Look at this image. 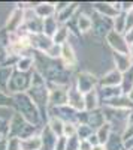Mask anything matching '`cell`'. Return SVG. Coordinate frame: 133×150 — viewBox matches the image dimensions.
Here are the masks:
<instances>
[{"label": "cell", "mask_w": 133, "mask_h": 150, "mask_svg": "<svg viewBox=\"0 0 133 150\" xmlns=\"http://www.w3.org/2000/svg\"><path fill=\"white\" fill-rule=\"evenodd\" d=\"M12 107H14L15 112H18L22 119H26L29 123L34 125V126L39 128L43 123L39 108L36 107V104L32 101V98L27 93L12 95Z\"/></svg>", "instance_id": "6da1fadb"}, {"label": "cell", "mask_w": 133, "mask_h": 150, "mask_svg": "<svg viewBox=\"0 0 133 150\" xmlns=\"http://www.w3.org/2000/svg\"><path fill=\"white\" fill-rule=\"evenodd\" d=\"M39 134L38 126L29 123L26 119H22L18 112H15L14 117L10 119L8 125V132H6V138H20V140H26L30 137Z\"/></svg>", "instance_id": "7a4b0ae2"}, {"label": "cell", "mask_w": 133, "mask_h": 150, "mask_svg": "<svg viewBox=\"0 0 133 150\" xmlns=\"http://www.w3.org/2000/svg\"><path fill=\"white\" fill-rule=\"evenodd\" d=\"M32 84V72L30 74H24V72H18L14 69V74L10 77L9 81V95H18V93H27V90L30 89Z\"/></svg>", "instance_id": "3957f363"}, {"label": "cell", "mask_w": 133, "mask_h": 150, "mask_svg": "<svg viewBox=\"0 0 133 150\" xmlns=\"http://www.w3.org/2000/svg\"><path fill=\"white\" fill-rule=\"evenodd\" d=\"M74 84H75V87L81 93L85 95V93H88V92H91V90H94V89L99 87V78L96 77L94 74H91V72L82 71L75 77Z\"/></svg>", "instance_id": "277c9868"}, {"label": "cell", "mask_w": 133, "mask_h": 150, "mask_svg": "<svg viewBox=\"0 0 133 150\" xmlns=\"http://www.w3.org/2000/svg\"><path fill=\"white\" fill-rule=\"evenodd\" d=\"M21 27H24V8L22 5H18L8 15L5 23V30L6 33H18Z\"/></svg>", "instance_id": "5b68a950"}, {"label": "cell", "mask_w": 133, "mask_h": 150, "mask_svg": "<svg viewBox=\"0 0 133 150\" xmlns=\"http://www.w3.org/2000/svg\"><path fill=\"white\" fill-rule=\"evenodd\" d=\"M48 104L50 108H57L67 105V87L64 86H55V84H48Z\"/></svg>", "instance_id": "8992f818"}, {"label": "cell", "mask_w": 133, "mask_h": 150, "mask_svg": "<svg viewBox=\"0 0 133 150\" xmlns=\"http://www.w3.org/2000/svg\"><path fill=\"white\" fill-rule=\"evenodd\" d=\"M91 6L97 15L111 18V20H114L121 12V2H96Z\"/></svg>", "instance_id": "52a82bcc"}, {"label": "cell", "mask_w": 133, "mask_h": 150, "mask_svg": "<svg viewBox=\"0 0 133 150\" xmlns=\"http://www.w3.org/2000/svg\"><path fill=\"white\" fill-rule=\"evenodd\" d=\"M106 44L112 50V53H123V54H129V44L126 41L124 35L118 33L115 30H112L106 38Z\"/></svg>", "instance_id": "ba28073f"}, {"label": "cell", "mask_w": 133, "mask_h": 150, "mask_svg": "<svg viewBox=\"0 0 133 150\" xmlns=\"http://www.w3.org/2000/svg\"><path fill=\"white\" fill-rule=\"evenodd\" d=\"M67 107H70L72 110H75L76 112H82L85 111V102H84V93H81L75 84L72 83L67 87Z\"/></svg>", "instance_id": "9c48e42d"}, {"label": "cell", "mask_w": 133, "mask_h": 150, "mask_svg": "<svg viewBox=\"0 0 133 150\" xmlns=\"http://www.w3.org/2000/svg\"><path fill=\"white\" fill-rule=\"evenodd\" d=\"M97 15V14H96ZM114 30V24L111 18H106L102 15H97V18H93V33L99 38H106Z\"/></svg>", "instance_id": "30bf717a"}, {"label": "cell", "mask_w": 133, "mask_h": 150, "mask_svg": "<svg viewBox=\"0 0 133 150\" xmlns=\"http://www.w3.org/2000/svg\"><path fill=\"white\" fill-rule=\"evenodd\" d=\"M60 60H62V65L66 69H74L78 63V57H76V51L72 42H67L64 45H62V56H60Z\"/></svg>", "instance_id": "8fae6325"}, {"label": "cell", "mask_w": 133, "mask_h": 150, "mask_svg": "<svg viewBox=\"0 0 133 150\" xmlns=\"http://www.w3.org/2000/svg\"><path fill=\"white\" fill-rule=\"evenodd\" d=\"M121 81H123V74L112 68L99 78V87H118L121 86Z\"/></svg>", "instance_id": "7c38bea8"}, {"label": "cell", "mask_w": 133, "mask_h": 150, "mask_svg": "<svg viewBox=\"0 0 133 150\" xmlns=\"http://www.w3.org/2000/svg\"><path fill=\"white\" fill-rule=\"evenodd\" d=\"M30 41H32V48L36 53H42V54H45L50 50V47L52 45V39L43 33L30 35Z\"/></svg>", "instance_id": "4fadbf2b"}, {"label": "cell", "mask_w": 133, "mask_h": 150, "mask_svg": "<svg viewBox=\"0 0 133 150\" xmlns=\"http://www.w3.org/2000/svg\"><path fill=\"white\" fill-rule=\"evenodd\" d=\"M78 11H79L78 3H67L66 8H63L62 11H58L55 14V18H57L58 24H69V21L72 18H76Z\"/></svg>", "instance_id": "5bb4252c"}, {"label": "cell", "mask_w": 133, "mask_h": 150, "mask_svg": "<svg viewBox=\"0 0 133 150\" xmlns=\"http://www.w3.org/2000/svg\"><path fill=\"white\" fill-rule=\"evenodd\" d=\"M41 140H42V150H54L55 149V143L58 140V137L50 129V126L45 123L43 128L39 132Z\"/></svg>", "instance_id": "9a60e30c"}, {"label": "cell", "mask_w": 133, "mask_h": 150, "mask_svg": "<svg viewBox=\"0 0 133 150\" xmlns=\"http://www.w3.org/2000/svg\"><path fill=\"white\" fill-rule=\"evenodd\" d=\"M103 107H109L114 110H123V111H132L133 110V104L130 102V99L127 95H120L114 99H109L102 104Z\"/></svg>", "instance_id": "2e32d148"}, {"label": "cell", "mask_w": 133, "mask_h": 150, "mask_svg": "<svg viewBox=\"0 0 133 150\" xmlns=\"http://www.w3.org/2000/svg\"><path fill=\"white\" fill-rule=\"evenodd\" d=\"M14 69L18 72H24V74H30L34 71V54H24L20 56L14 65Z\"/></svg>", "instance_id": "e0dca14e"}, {"label": "cell", "mask_w": 133, "mask_h": 150, "mask_svg": "<svg viewBox=\"0 0 133 150\" xmlns=\"http://www.w3.org/2000/svg\"><path fill=\"white\" fill-rule=\"evenodd\" d=\"M112 60H114V68L117 71H120L121 74L127 72L132 66L133 62L130 59L129 54H123V53H112Z\"/></svg>", "instance_id": "ac0fdd59"}, {"label": "cell", "mask_w": 133, "mask_h": 150, "mask_svg": "<svg viewBox=\"0 0 133 150\" xmlns=\"http://www.w3.org/2000/svg\"><path fill=\"white\" fill-rule=\"evenodd\" d=\"M34 11H36V15H38L41 20L55 17V14H57L55 3H51V2H39L38 6L34 8Z\"/></svg>", "instance_id": "d6986e66"}, {"label": "cell", "mask_w": 133, "mask_h": 150, "mask_svg": "<svg viewBox=\"0 0 133 150\" xmlns=\"http://www.w3.org/2000/svg\"><path fill=\"white\" fill-rule=\"evenodd\" d=\"M76 30L81 35L90 33L93 30V18L85 12H78L76 15Z\"/></svg>", "instance_id": "ffe728a7"}, {"label": "cell", "mask_w": 133, "mask_h": 150, "mask_svg": "<svg viewBox=\"0 0 133 150\" xmlns=\"http://www.w3.org/2000/svg\"><path fill=\"white\" fill-rule=\"evenodd\" d=\"M105 123H106V120H105V114H103L102 107L97 108V110H94V111H87V125L91 126L94 131L99 129Z\"/></svg>", "instance_id": "44dd1931"}, {"label": "cell", "mask_w": 133, "mask_h": 150, "mask_svg": "<svg viewBox=\"0 0 133 150\" xmlns=\"http://www.w3.org/2000/svg\"><path fill=\"white\" fill-rule=\"evenodd\" d=\"M14 74V66L8 65H0V92L9 95V81Z\"/></svg>", "instance_id": "7402d4cb"}, {"label": "cell", "mask_w": 133, "mask_h": 150, "mask_svg": "<svg viewBox=\"0 0 133 150\" xmlns=\"http://www.w3.org/2000/svg\"><path fill=\"white\" fill-rule=\"evenodd\" d=\"M84 102H85V111H94V110L100 108L102 102H100L97 89H94V90L84 95Z\"/></svg>", "instance_id": "603a6c76"}, {"label": "cell", "mask_w": 133, "mask_h": 150, "mask_svg": "<svg viewBox=\"0 0 133 150\" xmlns=\"http://www.w3.org/2000/svg\"><path fill=\"white\" fill-rule=\"evenodd\" d=\"M69 38H70V30L66 24H60V27L57 29V32L54 33V36L51 38L52 42L57 45H64L69 42Z\"/></svg>", "instance_id": "cb8c5ba5"}, {"label": "cell", "mask_w": 133, "mask_h": 150, "mask_svg": "<svg viewBox=\"0 0 133 150\" xmlns=\"http://www.w3.org/2000/svg\"><path fill=\"white\" fill-rule=\"evenodd\" d=\"M21 150H42V140L41 135L36 134L30 138L21 140Z\"/></svg>", "instance_id": "d4e9b609"}, {"label": "cell", "mask_w": 133, "mask_h": 150, "mask_svg": "<svg viewBox=\"0 0 133 150\" xmlns=\"http://www.w3.org/2000/svg\"><path fill=\"white\" fill-rule=\"evenodd\" d=\"M112 128H111V125L109 123H105L102 125V126L99 129H96V137H97V140H99V144H106L108 140L111 138V135H112Z\"/></svg>", "instance_id": "484cf974"}, {"label": "cell", "mask_w": 133, "mask_h": 150, "mask_svg": "<svg viewBox=\"0 0 133 150\" xmlns=\"http://www.w3.org/2000/svg\"><path fill=\"white\" fill-rule=\"evenodd\" d=\"M105 147H106V150H126V146H124V141L121 138V135L115 134V132H112L111 138L108 140Z\"/></svg>", "instance_id": "4316f807"}, {"label": "cell", "mask_w": 133, "mask_h": 150, "mask_svg": "<svg viewBox=\"0 0 133 150\" xmlns=\"http://www.w3.org/2000/svg\"><path fill=\"white\" fill-rule=\"evenodd\" d=\"M46 125L50 126V129L57 137H63V126H64V122L63 120H60L58 117H54V116H48Z\"/></svg>", "instance_id": "83f0119b"}, {"label": "cell", "mask_w": 133, "mask_h": 150, "mask_svg": "<svg viewBox=\"0 0 133 150\" xmlns=\"http://www.w3.org/2000/svg\"><path fill=\"white\" fill-rule=\"evenodd\" d=\"M58 27H60V24H58V21H57L55 17L43 20V35H46L48 38H52Z\"/></svg>", "instance_id": "f1b7e54d"}, {"label": "cell", "mask_w": 133, "mask_h": 150, "mask_svg": "<svg viewBox=\"0 0 133 150\" xmlns=\"http://www.w3.org/2000/svg\"><path fill=\"white\" fill-rule=\"evenodd\" d=\"M121 89L124 95H129L133 89V66L123 74V81H121Z\"/></svg>", "instance_id": "f546056e"}, {"label": "cell", "mask_w": 133, "mask_h": 150, "mask_svg": "<svg viewBox=\"0 0 133 150\" xmlns=\"http://www.w3.org/2000/svg\"><path fill=\"white\" fill-rule=\"evenodd\" d=\"M112 24H114V30L124 35L126 33V14L124 12H120V14L112 20Z\"/></svg>", "instance_id": "4dcf8cb0"}, {"label": "cell", "mask_w": 133, "mask_h": 150, "mask_svg": "<svg viewBox=\"0 0 133 150\" xmlns=\"http://www.w3.org/2000/svg\"><path fill=\"white\" fill-rule=\"evenodd\" d=\"M94 132H96V131H94L91 126H88V125H78V134H76V137L79 138V141L88 140Z\"/></svg>", "instance_id": "1f68e13d"}, {"label": "cell", "mask_w": 133, "mask_h": 150, "mask_svg": "<svg viewBox=\"0 0 133 150\" xmlns=\"http://www.w3.org/2000/svg\"><path fill=\"white\" fill-rule=\"evenodd\" d=\"M78 134V125L74 122H67L63 126V137L64 138H72V137H76Z\"/></svg>", "instance_id": "d6a6232c"}, {"label": "cell", "mask_w": 133, "mask_h": 150, "mask_svg": "<svg viewBox=\"0 0 133 150\" xmlns=\"http://www.w3.org/2000/svg\"><path fill=\"white\" fill-rule=\"evenodd\" d=\"M45 56L50 57V59H52V60L60 59V56H62V45H57V44L52 42V45H51L50 50H48V51L45 53Z\"/></svg>", "instance_id": "836d02e7"}, {"label": "cell", "mask_w": 133, "mask_h": 150, "mask_svg": "<svg viewBox=\"0 0 133 150\" xmlns=\"http://www.w3.org/2000/svg\"><path fill=\"white\" fill-rule=\"evenodd\" d=\"M8 150H21V140L20 138H6Z\"/></svg>", "instance_id": "e575fe53"}, {"label": "cell", "mask_w": 133, "mask_h": 150, "mask_svg": "<svg viewBox=\"0 0 133 150\" xmlns=\"http://www.w3.org/2000/svg\"><path fill=\"white\" fill-rule=\"evenodd\" d=\"M66 150H79V138H78V137H72V138H67Z\"/></svg>", "instance_id": "d590c367"}, {"label": "cell", "mask_w": 133, "mask_h": 150, "mask_svg": "<svg viewBox=\"0 0 133 150\" xmlns=\"http://www.w3.org/2000/svg\"><path fill=\"white\" fill-rule=\"evenodd\" d=\"M8 105H12V96L0 92V107H8Z\"/></svg>", "instance_id": "8d00e7d4"}, {"label": "cell", "mask_w": 133, "mask_h": 150, "mask_svg": "<svg viewBox=\"0 0 133 150\" xmlns=\"http://www.w3.org/2000/svg\"><path fill=\"white\" fill-rule=\"evenodd\" d=\"M66 143H67V138H64V137H58L54 150H66Z\"/></svg>", "instance_id": "74e56055"}, {"label": "cell", "mask_w": 133, "mask_h": 150, "mask_svg": "<svg viewBox=\"0 0 133 150\" xmlns=\"http://www.w3.org/2000/svg\"><path fill=\"white\" fill-rule=\"evenodd\" d=\"M79 150H93V146L90 144L88 140H82L79 141Z\"/></svg>", "instance_id": "f35d334b"}, {"label": "cell", "mask_w": 133, "mask_h": 150, "mask_svg": "<svg viewBox=\"0 0 133 150\" xmlns=\"http://www.w3.org/2000/svg\"><path fill=\"white\" fill-rule=\"evenodd\" d=\"M124 38H126L127 44H129V45H132V44H133V29H132V30H129V32H126V33H124Z\"/></svg>", "instance_id": "ab89813d"}, {"label": "cell", "mask_w": 133, "mask_h": 150, "mask_svg": "<svg viewBox=\"0 0 133 150\" xmlns=\"http://www.w3.org/2000/svg\"><path fill=\"white\" fill-rule=\"evenodd\" d=\"M0 150H8V146H6V137L0 141Z\"/></svg>", "instance_id": "60d3db41"}, {"label": "cell", "mask_w": 133, "mask_h": 150, "mask_svg": "<svg viewBox=\"0 0 133 150\" xmlns=\"http://www.w3.org/2000/svg\"><path fill=\"white\" fill-rule=\"evenodd\" d=\"M93 150H106V147L103 144H97V146H93Z\"/></svg>", "instance_id": "b9f144b4"}, {"label": "cell", "mask_w": 133, "mask_h": 150, "mask_svg": "<svg viewBox=\"0 0 133 150\" xmlns=\"http://www.w3.org/2000/svg\"><path fill=\"white\" fill-rule=\"evenodd\" d=\"M124 146H126V149H127V147H133V137H132V138H130L129 141H126V143H124Z\"/></svg>", "instance_id": "7bdbcfd3"}, {"label": "cell", "mask_w": 133, "mask_h": 150, "mask_svg": "<svg viewBox=\"0 0 133 150\" xmlns=\"http://www.w3.org/2000/svg\"><path fill=\"white\" fill-rule=\"evenodd\" d=\"M129 56H130V59H132V62H133V44L129 45Z\"/></svg>", "instance_id": "ee69618b"}, {"label": "cell", "mask_w": 133, "mask_h": 150, "mask_svg": "<svg viewBox=\"0 0 133 150\" xmlns=\"http://www.w3.org/2000/svg\"><path fill=\"white\" fill-rule=\"evenodd\" d=\"M127 96H129V99H130V102L133 104V89H132V92H130V93H129Z\"/></svg>", "instance_id": "f6af8a7d"}, {"label": "cell", "mask_w": 133, "mask_h": 150, "mask_svg": "<svg viewBox=\"0 0 133 150\" xmlns=\"http://www.w3.org/2000/svg\"><path fill=\"white\" fill-rule=\"evenodd\" d=\"M3 138H5V135H3V134H0V141H2Z\"/></svg>", "instance_id": "bcb514c9"}, {"label": "cell", "mask_w": 133, "mask_h": 150, "mask_svg": "<svg viewBox=\"0 0 133 150\" xmlns=\"http://www.w3.org/2000/svg\"><path fill=\"white\" fill-rule=\"evenodd\" d=\"M126 150H133V147H127V149H126Z\"/></svg>", "instance_id": "7dc6e473"}]
</instances>
